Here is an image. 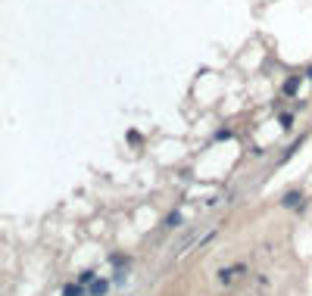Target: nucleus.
Returning a JSON list of instances; mask_svg holds the SVG:
<instances>
[{
	"label": "nucleus",
	"instance_id": "obj_8",
	"mask_svg": "<svg viewBox=\"0 0 312 296\" xmlns=\"http://www.w3.org/2000/svg\"><path fill=\"white\" fill-rule=\"evenodd\" d=\"M228 137H231L228 128H218V131H216V140H228Z\"/></svg>",
	"mask_w": 312,
	"mask_h": 296
},
{
	"label": "nucleus",
	"instance_id": "obj_2",
	"mask_svg": "<svg viewBox=\"0 0 312 296\" xmlns=\"http://www.w3.org/2000/svg\"><path fill=\"white\" fill-rule=\"evenodd\" d=\"M281 206H284V209H297V206H303V193H300V190H288V193L281 197Z\"/></svg>",
	"mask_w": 312,
	"mask_h": 296
},
{
	"label": "nucleus",
	"instance_id": "obj_4",
	"mask_svg": "<svg viewBox=\"0 0 312 296\" xmlns=\"http://www.w3.org/2000/svg\"><path fill=\"white\" fill-rule=\"evenodd\" d=\"M106 290H109V281H94V284H91V296H106Z\"/></svg>",
	"mask_w": 312,
	"mask_h": 296
},
{
	"label": "nucleus",
	"instance_id": "obj_5",
	"mask_svg": "<svg viewBox=\"0 0 312 296\" xmlns=\"http://www.w3.org/2000/svg\"><path fill=\"white\" fill-rule=\"evenodd\" d=\"M63 296H84V284H66Z\"/></svg>",
	"mask_w": 312,
	"mask_h": 296
},
{
	"label": "nucleus",
	"instance_id": "obj_3",
	"mask_svg": "<svg viewBox=\"0 0 312 296\" xmlns=\"http://www.w3.org/2000/svg\"><path fill=\"white\" fill-rule=\"evenodd\" d=\"M284 94H288V97H293V94H297V91H300V75H290V78L288 81H284Z\"/></svg>",
	"mask_w": 312,
	"mask_h": 296
},
{
	"label": "nucleus",
	"instance_id": "obj_9",
	"mask_svg": "<svg viewBox=\"0 0 312 296\" xmlns=\"http://www.w3.org/2000/svg\"><path fill=\"white\" fill-rule=\"evenodd\" d=\"M281 125H284V128H290V125H293V115H290V113H281Z\"/></svg>",
	"mask_w": 312,
	"mask_h": 296
},
{
	"label": "nucleus",
	"instance_id": "obj_1",
	"mask_svg": "<svg viewBox=\"0 0 312 296\" xmlns=\"http://www.w3.org/2000/svg\"><path fill=\"white\" fill-rule=\"evenodd\" d=\"M247 272V265H231V268H222V272H218V284L222 287H228V284H234L238 281V277Z\"/></svg>",
	"mask_w": 312,
	"mask_h": 296
},
{
	"label": "nucleus",
	"instance_id": "obj_6",
	"mask_svg": "<svg viewBox=\"0 0 312 296\" xmlns=\"http://www.w3.org/2000/svg\"><path fill=\"white\" fill-rule=\"evenodd\" d=\"M166 228H181V212H172L166 218Z\"/></svg>",
	"mask_w": 312,
	"mask_h": 296
},
{
	"label": "nucleus",
	"instance_id": "obj_7",
	"mask_svg": "<svg viewBox=\"0 0 312 296\" xmlns=\"http://www.w3.org/2000/svg\"><path fill=\"white\" fill-rule=\"evenodd\" d=\"M78 284H94V272H81L78 274Z\"/></svg>",
	"mask_w": 312,
	"mask_h": 296
}]
</instances>
